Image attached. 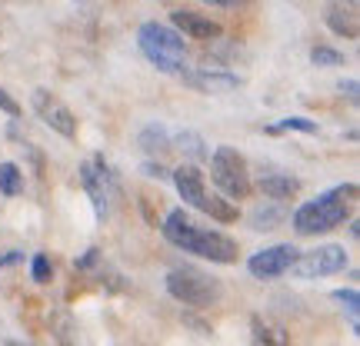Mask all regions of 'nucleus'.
I'll return each mask as SVG.
<instances>
[{
    "label": "nucleus",
    "instance_id": "nucleus-13",
    "mask_svg": "<svg viewBox=\"0 0 360 346\" xmlns=\"http://www.w3.org/2000/svg\"><path fill=\"white\" fill-rule=\"evenodd\" d=\"M184 84H191V87L204 90V93H220V90H233L240 87V77H233V74H224V70H210V67H200V70H184L180 74Z\"/></svg>",
    "mask_w": 360,
    "mask_h": 346
},
{
    "label": "nucleus",
    "instance_id": "nucleus-27",
    "mask_svg": "<svg viewBox=\"0 0 360 346\" xmlns=\"http://www.w3.org/2000/svg\"><path fill=\"white\" fill-rule=\"evenodd\" d=\"M143 173H147V177H157V180L170 177V173H167L164 167H160V164H143Z\"/></svg>",
    "mask_w": 360,
    "mask_h": 346
},
{
    "label": "nucleus",
    "instance_id": "nucleus-26",
    "mask_svg": "<svg viewBox=\"0 0 360 346\" xmlns=\"http://www.w3.org/2000/svg\"><path fill=\"white\" fill-rule=\"evenodd\" d=\"M0 110H4V114H11V117H20V103L13 100L4 87H0Z\"/></svg>",
    "mask_w": 360,
    "mask_h": 346
},
{
    "label": "nucleus",
    "instance_id": "nucleus-14",
    "mask_svg": "<svg viewBox=\"0 0 360 346\" xmlns=\"http://www.w3.org/2000/svg\"><path fill=\"white\" fill-rule=\"evenodd\" d=\"M250 330H254V340L257 346H290V336L283 330V323L270 320V317H250Z\"/></svg>",
    "mask_w": 360,
    "mask_h": 346
},
{
    "label": "nucleus",
    "instance_id": "nucleus-10",
    "mask_svg": "<svg viewBox=\"0 0 360 346\" xmlns=\"http://www.w3.org/2000/svg\"><path fill=\"white\" fill-rule=\"evenodd\" d=\"M170 24L177 27L184 37H191V40H220L224 37V27L217 24V20H210L207 13H197V11H174L170 13Z\"/></svg>",
    "mask_w": 360,
    "mask_h": 346
},
{
    "label": "nucleus",
    "instance_id": "nucleus-8",
    "mask_svg": "<svg viewBox=\"0 0 360 346\" xmlns=\"http://www.w3.org/2000/svg\"><path fill=\"white\" fill-rule=\"evenodd\" d=\"M297 253H300V250L290 244L267 246V250H260V253H254V257L247 260V270H250V277H257V280H277L283 273H290Z\"/></svg>",
    "mask_w": 360,
    "mask_h": 346
},
{
    "label": "nucleus",
    "instance_id": "nucleus-24",
    "mask_svg": "<svg viewBox=\"0 0 360 346\" xmlns=\"http://www.w3.org/2000/svg\"><path fill=\"white\" fill-rule=\"evenodd\" d=\"M277 130H300V133H317V124H314V120H304V117H287V120H281L277 127H270V133H277Z\"/></svg>",
    "mask_w": 360,
    "mask_h": 346
},
{
    "label": "nucleus",
    "instance_id": "nucleus-6",
    "mask_svg": "<svg viewBox=\"0 0 360 346\" xmlns=\"http://www.w3.org/2000/svg\"><path fill=\"white\" fill-rule=\"evenodd\" d=\"M347 267V250L340 244H327V246H317L310 253H297L294 260V273L300 280H317V277H330V273H340Z\"/></svg>",
    "mask_w": 360,
    "mask_h": 346
},
{
    "label": "nucleus",
    "instance_id": "nucleus-4",
    "mask_svg": "<svg viewBox=\"0 0 360 346\" xmlns=\"http://www.w3.org/2000/svg\"><path fill=\"white\" fill-rule=\"evenodd\" d=\"M167 293L177 303H184V307L204 310V307H214L224 296V286H220V280H214L210 273H204L197 267H174L167 273Z\"/></svg>",
    "mask_w": 360,
    "mask_h": 346
},
{
    "label": "nucleus",
    "instance_id": "nucleus-7",
    "mask_svg": "<svg viewBox=\"0 0 360 346\" xmlns=\"http://www.w3.org/2000/svg\"><path fill=\"white\" fill-rule=\"evenodd\" d=\"M80 183H84V190L90 193L94 210H97V213H107V210H110V200L117 197V177L110 173V167L103 164L101 157H94V160H87V164L80 167Z\"/></svg>",
    "mask_w": 360,
    "mask_h": 346
},
{
    "label": "nucleus",
    "instance_id": "nucleus-12",
    "mask_svg": "<svg viewBox=\"0 0 360 346\" xmlns=\"http://www.w3.org/2000/svg\"><path fill=\"white\" fill-rule=\"evenodd\" d=\"M323 20H327V27L334 30L337 37L344 40H354L357 37V7L354 4H344V0H330L327 4V11H323Z\"/></svg>",
    "mask_w": 360,
    "mask_h": 346
},
{
    "label": "nucleus",
    "instance_id": "nucleus-25",
    "mask_svg": "<svg viewBox=\"0 0 360 346\" xmlns=\"http://www.w3.org/2000/svg\"><path fill=\"white\" fill-rule=\"evenodd\" d=\"M30 273H34V280H37V283H51V277H53L51 260L44 257V253H37V257H34V267H30Z\"/></svg>",
    "mask_w": 360,
    "mask_h": 346
},
{
    "label": "nucleus",
    "instance_id": "nucleus-29",
    "mask_svg": "<svg viewBox=\"0 0 360 346\" xmlns=\"http://www.w3.org/2000/svg\"><path fill=\"white\" fill-rule=\"evenodd\" d=\"M204 4H210V7H240L247 0H204Z\"/></svg>",
    "mask_w": 360,
    "mask_h": 346
},
{
    "label": "nucleus",
    "instance_id": "nucleus-5",
    "mask_svg": "<svg viewBox=\"0 0 360 346\" xmlns=\"http://www.w3.org/2000/svg\"><path fill=\"white\" fill-rule=\"evenodd\" d=\"M210 177L220 187V193L231 200H247L254 190L250 173H247V160L233 147H217L210 154Z\"/></svg>",
    "mask_w": 360,
    "mask_h": 346
},
{
    "label": "nucleus",
    "instance_id": "nucleus-1",
    "mask_svg": "<svg viewBox=\"0 0 360 346\" xmlns=\"http://www.w3.org/2000/svg\"><path fill=\"white\" fill-rule=\"evenodd\" d=\"M164 237H167L174 246H180L184 253H197V257L210 260V263H233L237 260V240H231L227 233L220 230H204L197 227L184 210H170L167 220H164Z\"/></svg>",
    "mask_w": 360,
    "mask_h": 346
},
{
    "label": "nucleus",
    "instance_id": "nucleus-23",
    "mask_svg": "<svg viewBox=\"0 0 360 346\" xmlns=\"http://www.w3.org/2000/svg\"><path fill=\"white\" fill-rule=\"evenodd\" d=\"M334 300H337V303H344V310L350 313V326L357 330V310H360L357 290H334Z\"/></svg>",
    "mask_w": 360,
    "mask_h": 346
},
{
    "label": "nucleus",
    "instance_id": "nucleus-2",
    "mask_svg": "<svg viewBox=\"0 0 360 346\" xmlns=\"http://www.w3.org/2000/svg\"><path fill=\"white\" fill-rule=\"evenodd\" d=\"M354 197H357V187H354V183H344V187L323 193V197L310 200V204L297 206L294 210V230L300 233V237H314V233L337 230V227L350 217V204H354Z\"/></svg>",
    "mask_w": 360,
    "mask_h": 346
},
{
    "label": "nucleus",
    "instance_id": "nucleus-21",
    "mask_svg": "<svg viewBox=\"0 0 360 346\" xmlns=\"http://www.w3.org/2000/svg\"><path fill=\"white\" fill-rule=\"evenodd\" d=\"M277 223H283L281 206H257V210L250 213V227H254V230H274Z\"/></svg>",
    "mask_w": 360,
    "mask_h": 346
},
{
    "label": "nucleus",
    "instance_id": "nucleus-22",
    "mask_svg": "<svg viewBox=\"0 0 360 346\" xmlns=\"http://www.w3.org/2000/svg\"><path fill=\"white\" fill-rule=\"evenodd\" d=\"M310 60L317 67H344L347 64V57L340 51H334V47H327V44H317V47L310 51Z\"/></svg>",
    "mask_w": 360,
    "mask_h": 346
},
{
    "label": "nucleus",
    "instance_id": "nucleus-28",
    "mask_svg": "<svg viewBox=\"0 0 360 346\" xmlns=\"http://www.w3.org/2000/svg\"><path fill=\"white\" fill-rule=\"evenodd\" d=\"M97 260H101V253H97V250H87V257H84V260H77V270H87V267H94Z\"/></svg>",
    "mask_w": 360,
    "mask_h": 346
},
{
    "label": "nucleus",
    "instance_id": "nucleus-20",
    "mask_svg": "<svg viewBox=\"0 0 360 346\" xmlns=\"http://www.w3.org/2000/svg\"><path fill=\"white\" fill-rule=\"evenodd\" d=\"M24 190V173L17 164H0V193L4 197H17Z\"/></svg>",
    "mask_w": 360,
    "mask_h": 346
},
{
    "label": "nucleus",
    "instance_id": "nucleus-11",
    "mask_svg": "<svg viewBox=\"0 0 360 346\" xmlns=\"http://www.w3.org/2000/svg\"><path fill=\"white\" fill-rule=\"evenodd\" d=\"M170 177H174V187H177V193L184 197V204H191L200 210V204H204V197H207V180H204V173H200V167L180 164Z\"/></svg>",
    "mask_w": 360,
    "mask_h": 346
},
{
    "label": "nucleus",
    "instance_id": "nucleus-32",
    "mask_svg": "<svg viewBox=\"0 0 360 346\" xmlns=\"http://www.w3.org/2000/svg\"><path fill=\"white\" fill-rule=\"evenodd\" d=\"M347 4H354V7H357V0H347Z\"/></svg>",
    "mask_w": 360,
    "mask_h": 346
},
{
    "label": "nucleus",
    "instance_id": "nucleus-16",
    "mask_svg": "<svg viewBox=\"0 0 360 346\" xmlns=\"http://www.w3.org/2000/svg\"><path fill=\"white\" fill-rule=\"evenodd\" d=\"M51 330H53V336H57V343L60 346H90L87 340H84V333H80L77 320H74V317H67V313H53Z\"/></svg>",
    "mask_w": 360,
    "mask_h": 346
},
{
    "label": "nucleus",
    "instance_id": "nucleus-15",
    "mask_svg": "<svg viewBox=\"0 0 360 346\" xmlns=\"http://www.w3.org/2000/svg\"><path fill=\"white\" fill-rule=\"evenodd\" d=\"M260 190L267 193L270 200H290L300 193V180L290 177V173H270V177L260 180Z\"/></svg>",
    "mask_w": 360,
    "mask_h": 346
},
{
    "label": "nucleus",
    "instance_id": "nucleus-18",
    "mask_svg": "<svg viewBox=\"0 0 360 346\" xmlns=\"http://www.w3.org/2000/svg\"><path fill=\"white\" fill-rule=\"evenodd\" d=\"M170 147H177L180 154L191 157V160H207V157H210L204 137L193 133V130H180V133H174V137H170Z\"/></svg>",
    "mask_w": 360,
    "mask_h": 346
},
{
    "label": "nucleus",
    "instance_id": "nucleus-3",
    "mask_svg": "<svg viewBox=\"0 0 360 346\" xmlns=\"http://www.w3.org/2000/svg\"><path fill=\"white\" fill-rule=\"evenodd\" d=\"M137 44H141L143 57L164 70V74H184L187 67V44L180 37L174 27H164V24H143L137 30Z\"/></svg>",
    "mask_w": 360,
    "mask_h": 346
},
{
    "label": "nucleus",
    "instance_id": "nucleus-31",
    "mask_svg": "<svg viewBox=\"0 0 360 346\" xmlns=\"http://www.w3.org/2000/svg\"><path fill=\"white\" fill-rule=\"evenodd\" d=\"M17 260H20V253L13 250V253H7V257L0 260V270H4V267H11V263H17Z\"/></svg>",
    "mask_w": 360,
    "mask_h": 346
},
{
    "label": "nucleus",
    "instance_id": "nucleus-30",
    "mask_svg": "<svg viewBox=\"0 0 360 346\" xmlns=\"http://www.w3.org/2000/svg\"><path fill=\"white\" fill-rule=\"evenodd\" d=\"M340 90H347V97H350V103H357V80H347Z\"/></svg>",
    "mask_w": 360,
    "mask_h": 346
},
{
    "label": "nucleus",
    "instance_id": "nucleus-17",
    "mask_svg": "<svg viewBox=\"0 0 360 346\" xmlns=\"http://www.w3.org/2000/svg\"><path fill=\"white\" fill-rule=\"evenodd\" d=\"M200 210H204L207 217H214L217 223H237L240 220V210L227 200V197H220V193H210L207 190L204 204H200Z\"/></svg>",
    "mask_w": 360,
    "mask_h": 346
},
{
    "label": "nucleus",
    "instance_id": "nucleus-19",
    "mask_svg": "<svg viewBox=\"0 0 360 346\" xmlns=\"http://www.w3.org/2000/svg\"><path fill=\"white\" fill-rule=\"evenodd\" d=\"M141 147L147 154H164L170 150V130L164 124H150V127L141 130Z\"/></svg>",
    "mask_w": 360,
    "mask_h": 346
},
{
    "label": "nucleus",
    "instance_id": "nucleus-9",
    "mask_svg": "<svg viewBox=\"0 0 360 346\" xmlns=\"http://www.w3.org/2000/svg\"><path fill=\"white\" fill-rule=\"evenodd\" d=\"M34 110H37L40 120H44L51 130H57L60 137H67V140L77 137V117L70 114L51 90H34Z\"/></svg>",
    "mask_w": 360,
    "mask_h": 346
}]
</instances>
